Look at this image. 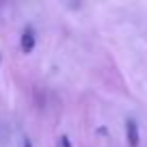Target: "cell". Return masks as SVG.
<instances>
[{
    "label": "cell",
    "instance_id": "cell-1",
    "mask_svg": "<svg viewBox=\"0 0 147 147\" xmlns=\"http://www.w3.org/2000/svg\"><path fill=\"white\" fill-rule=\"evenodd\" d=\"M125 136H128L130 147H138V143H141V132H138V123L134 119L125 121Z\"/></svg>",
    "mask_w": 147,
    "mask_h": 147
},
{
    "label": "cell",
    "instance_id": "cell-2",
    "mask_svg": "<svg viewBox=\"0 0 147 147\" xmlns=\"http://www.w3.org/2000/svg\"><path fill=\"white\" fill-rule=\"evenodd\" d=\"M20 46H22V50L26 52H32L37 46V37H35V30H32V26H26L22 32V39H20Z\"/></svg>",
    "mask_w": 147,
    "mask_h": 147
},
{
    "label": "cell",
    "instance_id": "cell-3",
    "mask_svg": "<svg viewBox=\"0 0 147 147\" xmlns=\"http://www.w3.org/2000/svg\"><path fill=\"white\" fill-rule=\"evenodd\" d=\"M59 147H71V141H69V136H65V134H63V136L59 138Z\"/></svg>",
    "mask_w": 147,
    "mask_h": 147
},
{
    "label": "cell",
    "instance_id": "cell-4",
    "mask_svg": "<svg viewBox=\"0 0 147 147\" xmlns=\"http://www.w3.org/2000/svg\"><path fill=\"white\" fill-rule=\"evenodd\" d=\"M24 147H32V145H30V141H28V138H26V141H24Z\"/></svg>",
    "mask_w": 147,
    "mask_h": 147
}]
</instances>
